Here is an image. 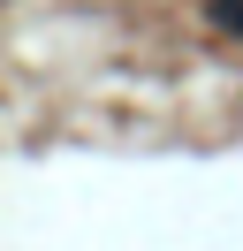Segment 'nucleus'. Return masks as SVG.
Returning a JSON list of instances; mask_svg holds the SVG:
<instances>
[{
  "label": "nucleus",
  "mask_w": 243,
  "mask_h": 251,
  "mask_svg": "<svg viewBox=\"0 0 243 251\" xmlns=\"http://www.w3.org/2000/svg\"><path fill=\"white\" fill-rule=\"evenodd\" d=\"M213 23H220L228 38H243V0H213Z\"/></svg>",
  "instance_id": "nucleus-1"
}]
</instances>
